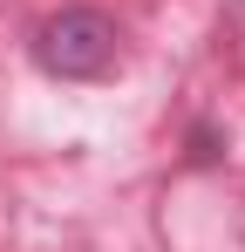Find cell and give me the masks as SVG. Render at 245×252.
<instances>
[{
  "label": "cell",
  "mask_w": 245,
  "mask_h": 252,
  "mask_svg": "<svg viewBox=\"0 0 245 252\" xmlns=\"http://www.w3.org/2000/svg\"><path fill=\"white\" fill-rule=\"evenodd\" d=\"M34 62L61 82H102L122 62V34L102 7H61L34 28Z\"/></svg>",
  "instance_id": "obj_1"
}]
</instances>
